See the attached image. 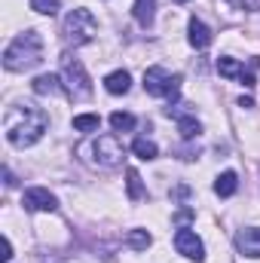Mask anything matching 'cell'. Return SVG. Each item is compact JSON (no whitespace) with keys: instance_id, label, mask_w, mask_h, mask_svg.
I'll return each instance as SVG.
<instances>
[{"instance_id":"24","label":"cell","mask_w":260,"mask_h":263,"mask_svg":"<svg viewBox=\"0 0 260 263\" xmlns=\"http://www.w3.org/2000/svg\"><path fill=\"white\" fill-rule=\"evenodd\" d=\"M0 260L6 263V260H12V245H9V239L3 236V254H0Z\"/></svg>"},{"instance_id":"22","label":"cell","mask_w":260,"mask_h":263,"mask_svg":"<svg viewBox=\"0 0 260 263\" xmlns=\"http://www.w3.org/2000/svg\"><path fill=\"white\" fill-rule=\"evenodd\" d=\"M129 245L135 248V251H144V248L150 245V233H147V230H132L129 233Z\"/></svg>"},{"instance_id":"3","label":"cell","mask_w":260,"mask_h":263,"mask_svg":"<svg viewBox=\"0 0 260 263\" xmlns=\"http://www.w3.org/2000/svg\"><path fill=\"white\" fill-rule=\"evenodd\" d=\"M98 34V22L89 9H70L65 18V40L70 46H83V43H92Z\"/></svg>"},{"instance_id":"21","label":"cell","mask_w":260,"mask_h":263,"mask_svg":"<svg viewBox=\"0 0 260 263\" xmlns=\"http://www.w3.org/2000/svg\"><path fill=\"white\" fill-rule=\"evenodd\" d=\"M59 0H31V9L34 12H40V15H55L59 12Z\"/></svg>"},{"instance_id":"1","label":"cell","mask_w":260,"mask_h":263,"mask_svg":"<svg viewBox=\"0 0 260 263\" xmlns=\"http://www.w3.org/2000/svg\"><path fill=\"white\" fill-rule=\"evenodd\" d=\"M49 126V117L34 107V104H22V107H9L6 110V120H3V129L12 147H31L43 138V132Z\"/></svg>"},{"instance_id":"13","label":"cell","mask_w":260,"mask_h":263,"mask_svg":"<svg viewBox=\"0 0 260 263\" xmlns=\"http://www.w3.org/2000/svg\"><path fill=\"white\" fill-rule=\"evenodd\" d=\"M31 89H34L37 95H59V92H62V83H59L55 73H40V77L31 83Z\"/></svg>"},{"instance_id":"4","label":"cell","mask_w":260,"mask_h":263,"mask_svg":"<svg viewBox=\"0 0 260 263\" xmlns=\"http://www.w3.org/2000/svg\"><path fill=\"white\" fill-rule=\"evenodd\" d=\"M144 89H147V95H162V98H169V101H178V92H181V77L175 73H169L165 67H147L144 70Z\"/></svg>"},{"instance_id":"14","label":"cell","mask_w":260,"mask_h":263,"mask_svg":"<svg viewBox=\"0 0 260 263\" xmlns=\"http://www.w3.org/2000/svg\"><path fill=\"white\" fill-rule=\"evenodd\" d=\"M239 190V178H236V172H224V175H217V181H214V193L217 196H233Z\"/></svg>"},{"instance_id":"23","label":"cell","mask_w":260,"mask_h":263,"mask_svg":"<svg viewBox=\"0 0 260 263\" xmlns=\"http://www.w3.org/2000/svg\"><path fill=\"white\" fill-rule=\"evenodd\" d=\"M227 3H233L236 9H260V0H227Z\"/></svg>"},{"instance_id":"11","label":"cell","mask_w":260,"mask_h":263,"mask_svg":"<svg viewBox=\"0 0 260 263\" xmlns=\"http://www.w3.org/2000/svg\"><path fill=\"white\" fill-rule=\"evenodd\" d=\"M187 31H190V46L193 49H205L208 43H211V31H208V25L202 22V18H190V25H187Z\"/></svg>"},{"instance_id":"2","label":"cell","mask_w":260,"mask_h":263,"mask_svg":"<svg viewBox=\"0 0 260 263\" xmlns=\"http://www.w3.org/2000/svg\"><path fill=\"white\" fill-rule=\"evenodd\" d=\"M43 62V37L37 31H25L18 34L6 52H3V67L6 70H31Z\"/></svg>"},{"instance_id":"7","label":"cell","mask_w":260,"mask_h":263,"mask_svg":"<svg viewBox=\"0 0 260 263\" xmlns=\"http://www.w3.org/2000/svg\"><path fill=\"white\" fill-rule=\"evenodd\" d=\"M175 248H178V254H184V257H190V260H202V257H205L202 239L196 236L193 230H187V227L175 233Z\"/></svg>"},{"instance_id":"12","label":"cell","mask_w":260,"mask_h":263,"mask_svg":"<svg viewBox=\"0 0 260 263\" xmlns=\"http://www.w3.org/2000/svg\"><path fill=\"white\" fill-rule=\"evenodd\" d=\"M132 86V77L129 70H114V73H107L104 77V89L110 92V95H126Z\"/></svg>"},{"instance_id":"16","label":"cell","mask_w":260,"mask_h":263,"mask_svg":"<svg viewBox=\"0 0 260 263\" xmlns=\"http://www.w3.org/2000/svg\"><path fill=\"white\" fill-rule=\"evenodd\" d=\"M132 150H135L138 159H156V153H159L150 138H135V141H132Z\"/></svg>"},{"instance_id":"6","label":"cell","mask_w":260,"mask_h":263,"mask_svg":"<svg viewBox=\"0 0 260 263\" xmlns=\"http://www.w3.org/2000/svg\"><path fill=\"white\" fill-rule=\"evenodd\" d=\"M92 153H95V162H98L101 168H114V165L123 162V147H120V141H117L114 135L95 138V141H92Z\"/></svg>"},{"instance_id":"17","label":"cell","mask_w":260,"mask_h":263,"mask_svg":"<svg viewBox=\"0 0 260 263\" xmlns=\"http://www.w3.org/2000/svg\"><path fill=\"white\" fill-rule=\"evenodd\" d=\"M98 126H101L98 114H80V117H73V129L77 132H98Z\"/></svg>"},{"instance_id":"5","label":"cell","mask_w":260,"mask_h":263,"mask_svg":"<svg viewBox=\"0 0 260 263\" xmlns=\"http://www.w3.org/2000/svg\"><path fill=\"white\" fill-rule=\"evenodd\" d=\"M62 73H65V83H67V92H70V98H89V92H92V83H89L86 70H83V65H80L77 59L62 55Z\"/></svg>"},{"instance_id":"8","label":"cell","mask_w":260,"mask_h":263,"mask_svg":"<svg viewBox=\"0 0 260 263\" xmlns=\"http://www.w3.org/2000/svg\"><path fill=\"white\" fill-rule=\"evenodd\" d=\"M22 205L28 211H55L59 208V199L52 196L49 190H43V187H31V190H25Z\"/></svg>"},{"instance_id":"18","label":"cell","mask_w":260,"mask_h":263,"mask_svg":"<svg viewBox=\"0 0 260 263\" xmlns=\"http://www.w3.org/2000/svg\"><path fill=\"white\" fill-rule=\"evenodd\" d=\"M178 132H181V138H196L199 132H202V126H199V120L196 117H178Z\"/></svg>"},{"instance_id":"19","label":"cell","mask_w":260,"mask_h":263,"mask_svg":"<svg viewBox=\"0 0 260 263\" xmlns=\"http://www.w3.org/2000/svg\"><path fill=\"white\" fill-rule=\"evenodd\" d=\"M126 178H129V181H126V184H129V199H135V202H138V199L144 196V184H141V175H138L135 168H129V172H126Z\"/></svg>"},{"instance_id":"20","label":"cell","mask_w":260,"mask_h":263,"mask_svg":"<svg viewBox=\"0 0 260 263\" xmlns=\"http://www.w3.org/2000/svg\"><path fill=\"white\" fill-rule=\"evenodd\" d=\"M110 126H114L117 132H132V129H135V117L117 110V114H110Z\"/></svg>"},{"instance_id":"10","label":"cell","mask_w":260,"mask_h":263,"mask_svg":"<svg viewBox=\"0 0 260 263\" xmlns=\"http://www.w3.org/2000/svg\"><path fill=\"white\" fill-rule=\"evenodd\" d=\"M236 248L245 257H260V227H248L236 236Z\"/></svg>"},{"instance_id":"25","label":"cell","mask_w":260,"mask_h":263,"mask_svg":"<svg viewBox=\"0 0 260 263\" xmlns=\"http://www.w3.org/2000/svg\"><path fill=\"white\" fill-rule=\"evenodd\" d=\"M175 3H187V0H175Z\"/></svg>"},{"instance_id":"15","label":"cell","mask_w":260,"mask_h":263,"mask_svg":"<svg viewBox=\"0 0 260 263\" xmlns=\"http://www.w3.org/2000/svg\"><path fill=\"white\" fill-rule=\"evenodd\" d=\"M153 9H156V0H135V18H138V25H150L153 22Z\"/></svg>"},{"instance_id":"9","label":"cell","mask_w":260,"mask_h":263,"mask_svg":"<svg viewBox=\"0 0 260 263\" xmlns=\"http://www.w3.org/2000/svg\"><path fill=\"white\" fill-rule=\"evenodd\" d=\"M217 73L220 77H239L242 80V86H257V77H254V70H245V67L239 65L236 59H230V55H220L217 59Z\"/></svg>"}]
</instances>
